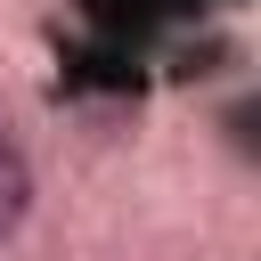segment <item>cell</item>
Wrapping results in <instances>:
<instances>
[{
    "label": "cell",
    "mask_w": 261,
    "mask_h": 261,
    "mask_svg": "<svg viewBox=\"0 0 261 261\" xmlns=\"http://www.w3.org/2000/svg\"><path fill=\"white\" fill-rule=\"evenodd\" d=\"M24 204H33V171H24V155L0 139V237L24 220Z\"/></svg>",
    "instance_id": "obj_1"
}]
</instances>
